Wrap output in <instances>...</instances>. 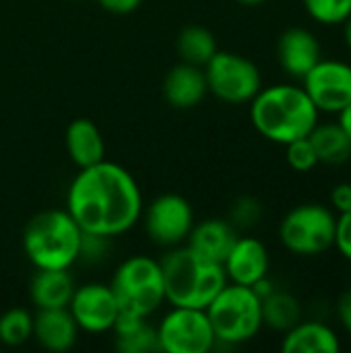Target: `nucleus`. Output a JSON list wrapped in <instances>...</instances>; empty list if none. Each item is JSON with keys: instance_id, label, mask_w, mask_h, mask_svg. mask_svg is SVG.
<instances>
[{"instance_id": "1", "label": "nucleus", "mask_w": 351, "mask_h": 353, "mask_svg": "<svg viewBox=\"0 0 351 353\" xmlns=\"http://www.w3.org/2000/svg\"><path fill=\"white\" fill-rule=\"evenodd\" d=\"M66 211L85 234L114 238L143 215V194L128 170L114 161L83 168L68 186Z\"/></svg>"}, {"instance_id": "2", "label": "nucleus", "mask_w": 351, "mask_h": 353, "mask_svg": "<svg viewBox=\"0 0 351 353\" xmlns=\"http://www.w3.org/2000/svg\"><path fill=\"white\" fill-rule=\"evenodd\" d=\"M250 122L267 141L288 145L312 132L319 124V110L304 87L273 85L261 89L250 101Z\"/></svg>"}, {"instance_id": "3", "label": "nucleus", "mask_w": 351, "mask_h": 353, "mask_svg": "<svg viewBox=\"0 0 351 353\" xmlns=\"http://www.w3.org/2000/svg\"><path fill=\"white\" fill-rule=\"evenodd\" d=\"M166 302L180 308L205 310L230 283L223 265L213 263L190 246H174L161 261Z\"/></svg>"}, {"instance_id": "4", "label": "nucleus", "mask_w": 351, "mask_h": 353, "mask_svg": "<svg viewBox=\"0 0 351 353\" xmlns=\"http://www.w3.org/2000/svg\"><path fill=\"white\" fill-rule=\"evenodd\" d=\"M81 246L83 230L66 209L39 211L23 232V250L35 269H70Z\"/></svg>"}, {"instance_id": "5", "label": "nucleus", "mask_w": 351, "mask_h": 353, "mask_svg": "<svg viewBox=\"0 0 351 353\" xmlns=\"http://www.w3.org/2000/svg\"><path fill=\"white\" fill-rule=\"evenodd\" d=\"M217 343L240 345L263 329L261 298L252 288L228 283L205 308Z\"/></svg>"}, {"instance_id": "6", "label": "nucleus", "mask_w": 351, "mask_h": 353, "mask_svg": "<svg viewBox=\"0 0 351 353\" xmlns=\"http://www.w3.org/2000/svg\"><path fill=\"white\" fill-rule=\"evenodd\" d=\"M110 288L120 304V312L126 314L147 319L166 302L161 265L145 254L126 259L114 273Z\"/></svg>"}, {"instance_id": "7", "label": "nucleus", "mask_w": 351, "mask_h": 353, "mask_svg": "<svg viewBox=\"0 0 351 353\" xmlns=\"http://www.w3.org/2000/svg\"><path fill=\"white\" fill-rule=\"evenodd\" d=\"M337 215L319 203H304L288 211L279 225L281 244L298 256H317L333 248Z\"/></svg>"}, {"instance_id": "8", "label": "nucleus", "mask_w": 351, "mask_h": 353, "mask_svg": "<svg viewBox=\"0 0 351 353\" xmlns=\"http://www.w3.org/2000/svg\"><path fill=\"white\" fill-rule=\"evenodd\" d=\"M203 70L209 93L225 103H248L263 89L259 66L242 54L217 50Z\"/></svg>"}, {"instance_id": "9", "label": "nucleus", "mask_w": 351, "mask_h": 353, "mask_svg": "<svg viewBox=\"0 0 351 353\" xmlns=\"http://www.w3.org/2000/svg\"><path fill=\"white\" fill-rule=\"evenodd\" d=\"M157 341L159 352L168 353H207L217 345L207 312L180 306H172L157 325Z\"/></svg>"}, {"instance_id": "10", "label": "nucleus", "mask_w": 351, "mask_h": 353, "mask_svg": "<svg viewBox=\"0 0 351 353\" xmlns=\"http://www.w3.org/2000/svg\"><path fill=\"white\" fill-rule=\"evenodd\" d=\"M302 83L319 114H339L351 101V64L348 62L325 58L306 72Z\"/></svg>"}, {"instance_id": "11", "label": "nucleus", "mask_w": 351, "mask_h": 353, "mask_svg": "<svg viewBox=\"0 0 351 353\" xmlns=\"http://www.w3.org/2000/svg\"><path fill=\"white\" fill-rule=\"evenodd\" d=\"M194 225V213L190 203L180 194L157 196L145 213V230L149 238L166 248L180 246L188 240Z\"/></svg>"}, {"instance_id": "12", "label": "nucleus", "mask_w": 351, "mask_h": 353, "mask_svg": "<svg viewBox=\"0 0 351 353\" xmlns=\"http://www.w3.org/2000/svg\"><path fill=\"white\" fill-rule=\"evenodd\" d=\"M68 310L79 329L87 333L112 331L120 316V304L112 288L103 283H85L74 288Z\"/></svg>"}, {"instance_id": "13", "label": "nucleus", "mask_w": 351, "mask_h": 353, "mask_svg": "<svg viewBox=\"0 0 351 353\" xmlns=\"http://www.w3.org/2000/svg\"><path fill=\"white\" fill-rule=\"evenodd\" d=\"M277 60L290 77L304 79L306 72L323 60V50L312 31L290 27L277 39Z\"/></svg>"}, {"instance_id": "14", "label": "nucleus", "mask_w": 351, "mask_h": 353, "mask_svg": "<svg viewBox=\"0 0 351 353\" xmlns=\"http://www.w3.org/2000/svg\"><path fill=\"white\" fill-rule=\"evenodd\" d=\"M223 271L230 283L252 288L269 275V252L267 246L257 238H240L232 246L223 261Z\"/></svg>"}, {"instance_id": "15", "label": "nucleus", "mask_w": 351, "mask_h": 353, "mask_svg": "<svg viewBox=\"0 0 351 353\" xmlns=\"http://www.w3.org/2000/svg\"><path fill=\"white\" fill-rule=\"evenodd\" d=\"M161 91H163V99L172 108H176V110H192L209 93L205 70L201 66L180 62L166 74Z\"/></svg>"}, {"instance_id": "16", "label": "nucleus", "mask_w": 351, "mask_h": 353, "mask_svg": "<svg viewBox=\"0 0 351 353\" xmlns=\"http://www.w3.org/2000/svg\"><path fill=\"white\" fill-rule=\"evenodd\" d=\"M79 325L68 308L37 310L33 316V339L52 353H64L74 347L79 337Z\"/></svg>"}, {"instance_id": "17", "label": "nucleus", "mask_w": 351, "mask_h": 353, "mask_svg": "<svg viewBox=\"0 0 351 353\" xmlns=\"http://www.w3.org/2000/svg\"><path fill=\"white\" fill-rule=\"evenodd\" d=\"M236 240L238 230L228 219H205L199 225H192L186 246H190L201 256L223 265Z\"/></svg>"}, {"instance_id": "18", "label": "nucleus", "mask_w": 351, "mask_h": 353, "mask_svg": "<svg viewBox=\"0 0 351 353\" xmlns=\"http://www.w3.org/2000/svg\"><path fill=\"white\" fill-rule=\"evenodd\" d=\"M74 281L68 269H35L29 281V300L37 310L68 308Z\"/></svg>"}, {"instance_id": "19", "label": "nucleus", "mask_w": 351, "mask_h": 353, "mask_svg": "<svg viewBox=\"0 0 351 353\" xmlns=\"http://www.w3.org/2000/svg\"><path fill=\"white\" fill-rule=\"evenodd\" d=\"M66 151L72 163L83 170L106 159V141L99 126L89 118H77L66 128Z\"/></svg>"}, {"instance_id": "20", "label": "nucleus", "mask_w": 351, "mask_h": 353, "mask_svg": "<svg viewBox=\"0 0 351 353\" xmlns=\"http://www.w3.org/2000/svg\"><path fill=\"white\" fill-rule=\"evenodd\" d=\"M339 347L337 333L329 325L317 321H300L283 333L281 341L283 353H337Z\"/></svg>"}, {"instance_id": "21", "label": "nucleus", "mask_w": 351, "mask_h": 353, "mask_svg": "<svg viewBox=\"0 0 351 353\" xmlns=\"http://www.w3.org/2000/svg\"><path fill=\"white\" fill-rule=\"evenodd\" d=\"M116 350L122 353H151L159 352L157 327H151L145 316H134L120 312L114 329Z\"/></svg>"}, {"instance_id": "22", "label": "nucleus", "mask_w": 351, "mask_h": 353, "mask_svg": "<svg viewBox=\"0 0 351 353\" xmlns=\"http://www.w3.org/2000/svg\"><path fill=\"white\" fill-rule=\"evenodd\" d=\"M319 163L325 165H341L350 161L351 157V139L345 134V130L339 126V122H325L317 124L312 132L308 134Z\"/></svg>"}, {"instance_id": "23", "label": "nucleus", "mask_w": 351, "mask_h": 353, "mask_svg": "<svg viewBox=\"0 0 351 353\" xmlns=\"http://www.w3.org/2000/svg\"><path fill=\"white\" fill-rule=\"evenodd\" d=\"M263 310V325H267L273 331H290L302 321V306L296 296L288 292L273 290L269 296L261 300Z\"/></svg>"}, {"instance_id": "24", "label": "nucleus", "mask_w": 351, "mask_h": 353, "mask_svg": "<svg viewBox=\"0 0 351 353\" xmlns=\"http://www.w3.org/2000/svg\"><path fill=\"white\" fill-rule=\"evenodd\" d=\"M176 50H178V56L182 58V62L203 68L215 56V52L219 48H217L215 35L207 27L188 25L178 33Z\"/></svg>"}, {"instance_id": "25", "label": "nucleus", "mask_w": 351, "mask_h": 353, "mask_svg": "<svg viewBox=\"0 0 351 353\" xmlns=\"http://www.w3.org/2000/svg\"><path fill=\"white\" fill-rule=\"evenodd\" d=\"M33 339V316L25 308H10L0 316V343L21 347Z\"/></svg>"}, {"instance_id": "26", "label": "nucleus", "mask_w": 351, "mask_h": 353, "mask_svg": "<svg viewBox=\"0 0 351 353\" xmlns=\"http://www.w3.org/2000/svg\"><path fill=\"white\" fill-rule=\"evenodd\" d=\"M306 12L325 25H341L351 14V0H304Z\"/></svg>"}, {"instance_id": "27", "label": "nucleus", "mask_w": 351, "mask_h": 353, "mask_svg": "<svg viewBox=\"0 0 351 353\" xmlns=\"http://www.w3.org/2000/svg\"><path fill=\"white\" fill-rule=\"evenodd\" d=\"M285 147V159H288V165L296 172H312L317 165H319V157H317V151L310 143L308 137L304 139H298V141H292Z\"/></svg>"}, {"instance_id": "28", "label": "nucleus", "mask_w": 351, "mask_h": 353, "mask_svg": "<svg viewBox=\"0 0 351 353\" xmlns=\"http://www.w3.org/2000/svg\"><path fill=\"white\" fill-rule=\"evenodd\" d=\"M263 217V207L257 199L252 196H240L230 211V223L236 230H248L252 225H257Z\"/></svg>"}, {"instance_id": "29", "label": "nucleus", "mask_w": 351, "mask_h": 353, "mask_svg": "<svg viewBox=\"0 0 351 353\" xmlns=\"http://www.w3.org/2000/svg\"><path fill=\"white\" fill-rule=\"evenodd\" d=\"M343 259L351 263V211L337 217V230H335V244H333Z\"/></svg>"}, {"instance_id": "30", "label": "nucleus", "mask_w": 351, "mask_h": 353, "mask_svg": "<svg viewBox=\"0 0 351 353\" xmlns=\"http://www.w3.org/2000/svg\"><path fill=\"white\" fill-rule=\"evenodd\" d=\"M331 207L337 215L351 211V182H341L331 190Z\"/></svg>"}, {"instance_id": "31", "label": "nucleus", "mask_w": 351, "mask_h": 353, "mask_svg": "<svg viewBox=\"0 0 351 353\" xmlns=\"http://www.w3.org/2000/svg\"><path fill=\"white\" fill-rule=\"evenodd\" d=\"M143 0H97V4L112 14H130L141 6Z\"/></svg>"}, {"instance_id": "32", "label": "nucleus", "mask_w": 351, "mask_h": 353, "mask_svg": "<svg viewBox=\"0 0 351 353\" xmlns=\"http://www.w3.org/2000/svg\"><path fill=\"white\" fill-rule=\"evenodd\" d=\"M337 314H339V321L341 325L345 327V331L351 335V290H348L341 298H339V304H337Z\"/></svg>"}, {"instance_id": "33", "label": "nucleus", "mask_w": 351, "mask_h": 353, "mask_svg": "<svg viewBox=\"0 0 351 353\" xmlns=\"http://www.w3.org/2000/svg\"><path fill=\"white\" fill-rule=\"evenodd\" d=\"M337 116H339V120H337V122H339V126L345 130V134L351 139V101L345 105V108H343V110H341V112H339V114H337Z\"/></svg>"}, {"instance_id": "34", "label": "nucleus", "mask_w": 351, "mask_h": 353, "mask_svg": "<svg viewBox=\"0 0 351 353\" xmlns=\"http://www.w3.org/2000/svg\"><path fill=\"white\" fill-rule=\"evenodd\" d=\"M343 37H345V43H348V48L351 50V14L343 21Z\"/></svg>"}, {"instance_id": "35", "label": "nucleus", "mask_w": 351, "mask_h": 353, "mask_svg": "<svg viewBox=\"0 0 351 353\" xmlns=\"http://www.w3.org/2000/svg\"><path fill=\"white\" fill-rule=\"evenodd\" d=\"M236 2L242 4V6H259V4H263L267 0H236Z\"/></svg>"}]
</instances>
